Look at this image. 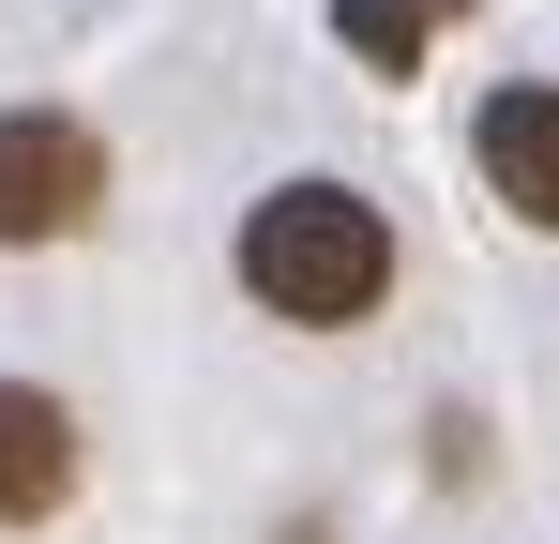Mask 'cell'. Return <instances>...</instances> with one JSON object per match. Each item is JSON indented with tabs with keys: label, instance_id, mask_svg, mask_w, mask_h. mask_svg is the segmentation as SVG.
<instances>
[{
	"label": "cell",
	"instance_id": "obj_4",
	"mask_svg": "<svg viewBox=\"0 0 559 544\" xmlns=\"http://www.w3.org/2000/svg\"><path fill=\"white\" fill-rule=\"evenodd\" d=\"M484 181H499V212L514 227H559V91L545 76H514V91H484Z\"/></svg>",
	"mask_w": 559,
	"mask_h": 544
},
{
	"label": "cell",
	"instance_id": "obj_5",
	"mask_svg": "<svg viewBox=\"0 0 559 544\" xmlns=\"http://www.w3.org/2000/svg\"><path fill=\"white\" fill-rule=\"evenodd\" d=\"M454 15H468V0H333V31H348L364 76H424V46H439Z\"/></svg>",
	"mask_w": 559,
	"mask_h": 544
},
{
	"label": "cell",
	"instance_id": "obj_2",
	"mask_svg": "<svg viewBox=\"0 0 559 544\" xmlns=\"http://www.w3.org/2000/svg\"><path fill=\"white\" fill-rule=\"evenodd\" d=\"M106 212V137L61 106H15L0 121V243H76Z\"/></svg>",
	"mask_w": 559,
	"mask_h": 544
},
{
	"label": "cell",
	"instance_id": "obj_1",
	"mask_svg": "<svg viewBox=\"0 0 559 544\" xmlns=\"http://www.w3.org/2000/svg\"><path fill=\"white\" fill-rule=\"evenodd\" d=\"M242 287L273 303L287 333H364L393 303V212L348 181H273L242 212Z\"/></svg>",
	"mask_w": 559,
	"mask_h": 544
},
{
	"label": "cell",
	"instance_id": "obj_3",
	"mask_svg": "<svg viewBox=\"0 0 559 544\" xmlns=\"http://www.w3.org/2000/svg\"><path fill=\"white\" fill-rule=\"evenodd\" d=\"M76 499V409L46 378H0V530H46Z\"/></svg>",
	"mask_w": 559,
	"mask_h": 544
}]
</instances>
